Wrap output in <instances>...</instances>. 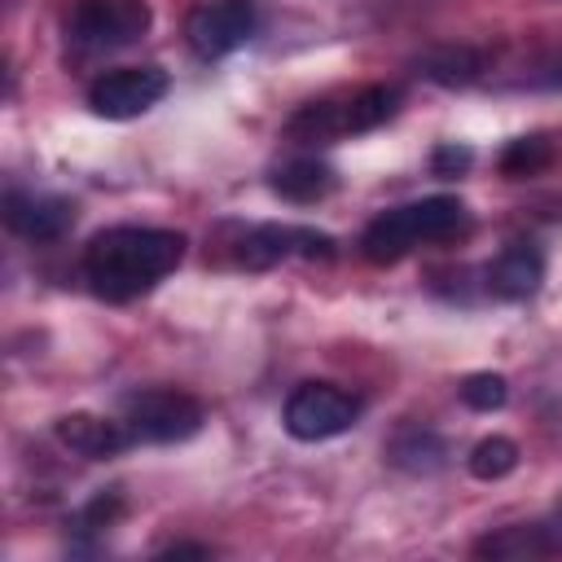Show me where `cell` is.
<instances>
[{"label": "cell", "mask_w": 562, "mask_h": 562, "mask_svg": "<svg viewBox=\"0 0 562 562\" xmlns=\"http://www.w3.org/2000/svg\"><path fill=\"white\" fill-rule=\"evenodd\" d=\"M487 290L496 294V299H527V294H536L540 290V281H544V255H540V246L536 241H509L492 263H487Z\"/></svg>", "instance_id": "13"}, {"label": "cell", "mask_w": 562, "mask_h": 562, "mask_svg": "<svg viewBox=\"0 0 562 562\" xmlns=\"http://www.w3.org/2000/svg\"><path fill=\"white\" fill-rule=\"evenodd\" d=\"M268 184H272V193H277V198L307 206V202L329 198V193H334V184H338V176H334V167H325L321 158H290V162L272 167Z\"/></svg>", "instance_id": "14"}, {"label": "cell", "mask_w": 562, "mask_h": 562, "mask_svg": "<svg viewBox=\"0 0 562 562\" xmlns=\"http://www.w3.org/2000/svg\"><path fill=\"white\" fill-rule=\"evenodd\" d=\"M154 13L145 0H75L66 13V44L75 53H114L149 31Z\"/></svg>", "instance_id": "4"}, {"label": "cell", "mask_w": 562, "mask_h": 562, "mask_svg": "<svg viewBox=\"0 0 562 562\" xmlns=\"http://www.w3.org/2000/svg\"><path fill=\"white\" fill-rule=\"evenodd\" d=\"M562 553V509L553 518L540 522H514L501 531H487L483 540H474V558H558Z\"/></svg>", "instance_id": "12"}, {"label": "cell", "mask_w": 562, "mask_h": 562, "mask_svg": "<svg viewBox=\"0 0 562 562\" xmlns=\"http://www.w3.org/2000/svg\"><path fill=\"white\" fill-rule=\"evenodd\" d=\"M360 417V400L338 382H303L290 391L281 408V426L299 443H321L342 430H351Z\"/></svg>", "instance_id": "5"}, {"label": "cell", "mask_w": 562, "mask_h": 562, "mask_svg": "<svg viewBox=\"0 0 562 562\" xmlns=\"http://www.w3.org/2000/svg\"><path fill=\"white\" fill-rule=\"evenodd\" d=\"M470 162H474V154H470L465 145H439V149H435V158H430V171L448 180V176H461Z\"/></svg>", "instance_id": "21"}, {"label": "cell", "mask_w": 562, "mask_h": 562, "mask_svg": "<svg viewBox=\"0 0 562 562\" xmlns=\"http://www.w3.org/2000/svg\"><path fill=\"white\" fill-rule=\"evenodd\" d=\"M386 457H391V465H400V470H408V474H430V470L443 465L448 448H443V439H439L435 430H400V435L391 439Z\"/></svg>", "instance_id": "15"}, {"label": "cell", "mask_w": 562, "mask_h": 562, "mask_svg": "<svg viewBox=\"0 0 562 562\" xmlns=\"http://www.w3.org/2000/svg\"><path fill=\"white\" fill-rule=\"evenodd\" d=\"M290 255L303 259H329L334 255V237L303 228V224H255L237 237V263L241 268H272Z\"/></svg>", "instance_id": "9"}, {"label": "cell", "mask_w": 562, "mask_h": 562, "mask_svg": "<svg viewBox=\"0 0 562 562\" xmlns=\"http://www.w3.org/2000/svg\"><path fill=\"white\" fill-rule=\"evenodd\" d=\"M127 430L136 435V443H180L189 435L202 430L206 408L176 386H154V391H136L123 408Z\"/></svg>", "instance_id": "6"}, {"label": "cell", "mask_w": 562, "mask_h": 562, "mask_svg": "<svg viewBox=\"0 0 562 562\" xmlns=\"http://www.w3.org/2000/svg\"><path fill=\"white\" fill-rule=\"evenodd\" d=\"M461 404L474 408V413H496L505 400H509V382L501 373H470L461 386H457Z\"/></svg>", "instance_id": "19"}, {"label": "cell", "mask_w": 562, "mask_h": 562, "mask_svg": "<svg viewBox=\"0 0 562 562\" xmlns=\"http://www.w3.org/2000/svg\"><path fill=\"white\" fill-rule=\"evenodd\" d=\"M123 496H119V487H105V492H97L83 509H79V531H105V527H114L119 518H123Z\"/></svg>", "instance_id": "20"}, {"label": "cell", "mask_w": 562, "mask_h": 562, "mask_svg": "<svg viewBox=\"0 0 562 562\" xmlns=\"http://www.w3.org/2000/svg\"><path fill=\"white\" fill-rule=\"evenodd\" d=\"M549 158H553V149H549L544 136H518V140H509V149L501 154V171H505L509 180L540 176V171L549 167Z\"/></svg>", "instance_id": "18"}, {"label": "cell", "mask_w": 562, "mask_h": 562, "mask_svg": "<svg viewBox=\"0 0 562 562\" xmlns=\"http://www.w3.org/2000/svg\"><path fill=\"white\" fill-rule=\"evenodd\" d=\"M461 224H465V206L452 193L404 202V206H391V211H382V215L369 220V228L360 233V255L369 263H400L417 246L452 237Z\"/></svg>", "instance_id": "2"}, {"label": "cell", "mask_w": 562, "mask_h": 562, "mask_svg": "<svg viewBox=\"0 0 562 562\" xmlns=\"http://www.w3.org/2000/svg\"><path fill=\"white\" fill-rule=\"evenodd\" d=\"M211 549L206 544H171V549H162V558H206Z\"/></svg>", "instance_id": "22"}, {"label": "cell", "mask_w": 562, "mask_h": 562, "mask_svg": "<svg viewBox=\"0 0 562 562\" xmlns=\"http://www.w3.org/2000/svg\"><path fill=\"white\" fill-rule=\"evenodd\" d=\"M184 246L189 241L176 228H149V224L101 228L83 250V281L105 303H132L180 268Z\"/></svg>", "instance_id": "1"}, {"label": "cell", "mask_w": 562, "mask_h": 562, "mask_svg": "<svg viewBox=\"0 0 562 562\" xmlns=\"http://www.w3.org/2000/svg\"><path fill=\"white\" fill-rule=\"evenodd\" d=\"M4 224L13 237L22 241H61L75 224V202L53 198V193H26V189H9L4 193Z\"/></svg>", "instance_id": "10"}, {"label": "cell", "mask_w": 562, "mask_h": 562, "mask_svg": "<svg viewBox=\"0 0 562 562\" xmlns=\"http://www.w3.org/2000/svg\"><path fill=\"white\" fill-rule=\"evenodd\" d=\"M259 26L255 0H206L189 13L184 22V40L193 48V57L202 61H220L228 53H237Z\"/></svg>", "instance_id": "8"}, {"label": "cell", "mask_w": 562, "mask_h": 562, "mask_svg": "<svg viewBox=\"0 0 562 562\" xmlns=\"http://www.w3.org/2000/svg\"><path fill=\"white\" fill-rule=\"evenodd\" d=\"M479 70H483V57L470 48H439L422 61V75L435 83H470L479 79Z\"/></svg>", "instance_id": "17"}, {"label": "cell", "mask_w": 562, "mask_h": 562, "mask_svg": "<svg viewBox=\"0 0 562 562\" xmlns=\"http://www.w3.org/2000/svg\"><path fill=\"white\" fill-rule=\"evenodd\" d=\"M171 88L162 66H119L88 83V110L101 119H136L154 110Z\"/></svg>", "instance_id": "7"}, {"label": "cell", "mask_w": 562, "mask_h": 562, "mask_svg": "<svg viewBox=\"0 0 562 562\" xmlns=\"http://www.w3.org/2000/svg\"><path fill=\"white\" fill-rule=\"evenodd\" d=\"M53 435H57L61 448H70L83 461H110V457H119L123 448L136 443L127 422H110V417H97V413H66V417H57Z\"/></svg>", "instance_id": "11"}, {"label": "cell", "mask_w": 562, "mask_h": 562, "mask_svg": "<svg viewBox=\"0 0 562 562\" xmlns=\"http://www.w3.org/2000/svg\"><path fill=\"white\" fill-rule=\"evenodd\" d=\"M400 88L391 83H369V88H356L351 97L342 101H307L303 110L290 114L285 123V140L294 145H334L342 136H360V132H373L382 127L386 119L400 114Z\"/></svg>", "instance_id": "3"}, {"label": "cell", "mask_w": 562, "mask_h": 562, "mask_svg": "<svg viewBox=\"0 0 562 562\" xmlns=\"http://www.w3.org/2000/svg\"><path fill=\"white\" fill-rule=\"evenodd\" d=\"M465 465H470V474H474V479L496 483V479H505V474H514V470H518V443H514V439H505V435H487V439H479V443L470 448Z\"/></svg>", "instance_id": "16"}]
</instances>
